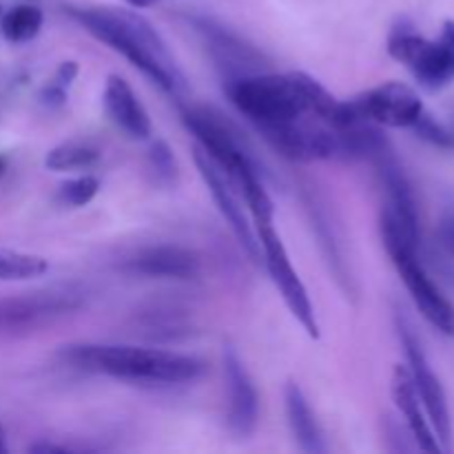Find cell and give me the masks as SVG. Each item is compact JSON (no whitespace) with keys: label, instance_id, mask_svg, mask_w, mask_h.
Masks as SVG:
<instances>
[{"label":"cell","instance_id":"cell-22","mask_svg":"<svg viewBox=\"0 0 454 454\" xmlns=\"http://www.w3.org/2000/svg\"><path fill=\"white\" fill-rule=\"evenodd\" d=\"M49 264L44 257L29 253L0 251V279H31L47 273Z\"/></svg>","mask_w":454,"mask_h":454},{"label":"cell","instance_id":"cell-13","mask_svg":"<svg viewBox=\"0 0 454 454\" xmlns=\"http://www.w3.org/2000/svg\"><path fill=\"white\" fill-rule=\"evenodd\" d=\"M222 364H224L226 399H229V417H226L229 430L235 437L247 439L255 433L257 419H260V399H257L255 384L231 346L224 348Z\"/></svg>","mask_w":454,"mask_h":454},{"label":"cell","instance_id":"cell-29","mask_svg":"<svg viewBox=\"0 0 454 454\" xmlns=\"http://www.w3.org/2000/svg\"><path fill=\"white\" fill-rule=\"evenodd\" d=\"M0 452H7V434H4L3 424H0Z\"/></svg>","mask_w":454,"mask_h":454},{"label":"cell","instance_id":"cell-18","mask_svg":"<svg viewBox=\"0 0 454 454\" xmlns=\"http://www.w3.org/2000/svg\"><path fill=\"white\" fill-rule=\"evenodd\" d=\"M393 399L395 406L399 408L402 417L406 419L408 430H411L412 439L417 442V446L424 452H443L442 443H439L437 434H434L433 426H430L428 415H426V408L421 403L419 393L415 388V381H412L411 371L403 366H397L393 372Z\"/></svg>","mask_w":454,"mask_h":454},{"label":"cell","instance_id":"cell-7","mask_svg":"<svg viewBox=\"0 0 454 454\" xmlns=\"http://www.w3.org/2000/svg\"><path fill=\"white\" fill-rule=\"evenodd\" d=\"M275 222H257L255 233L262 247V262H264L266 270L270 273V279L278 286L279 295H282L284 304L293 313V317L304 326V331L310 337L317 340L319 337V324L315 317L313 301H310L309 291H306L304 282L300 279L297 270L293 269V262L288 257L286 247H284L282 238L275 231Z\"/></svg>","mask_w":454,"mask_h":454},{"label":"cell","instance_id":"cell-30","mask_svg":"<svg viewBox=\"0 0 454 454\" xmlns=\"http://www.w3.org/2000/svg\"><path fill=\"white\" fill-rule=\"evenodd\" d=\"M3 171H4V160L0 158V173H3Z\"/></svg>","mask_w":454,"mask_h":454},{"label":"cell","instance_id":"cell-12","mask_svg":"<svg viewBox=\"0 0 454 454\" xmlns=\"http://www.w3.org/2000/svg\"><path fill=\"white\" fill-rule=\"evenodd\" d=\"M195 167H198V171H200V176H202L204 184H207L208 193L213 195V200H215L222 217H224L226 224L231 226V231L235 233L238 242L242 244L244 251L251 255V260L260 264L262 262L260 239H257V233L253 231L251 222H248L247 215H244L238 198H235L231 180L229 177H224L222 168L217 167V164L213 162V160L208 158L202 149H200V146H195Z\"/></svg>","mask_w":454,"mask_h":454},{"label":"cell","instance_id":"cell-14","mask_svg":"<svg viewBox=\"0 0 454 454\" xmlns=\"http://www.w3.org/2000/svg\"><path fill=\"white\" fill-rule=\"evenodd\" d=\"M193 25L202 34L204 43L208 44V51L215 58L217 67L224 74V80L233 78V75L262 71L264 56L255 47L244 43L238 34L217 25V22L208 20V18H193Z\"/></svg>","mask_w":454,"mask_h":454},{"label":"cell","instance_id":"cell-25","mask_svg":"<svg viewBox=\"0 0 454 454\" xmlns=\"http://www.w3.org/2000/svg\"><path fill=\"white\" fill-rule=\"evenodd\" d=\"M149 162L151 168L155 171V176L164 182H171L176 176V158H173V151L168 149V145L164 140H155L149 149Z\"/></svg>","mask_w":454,"mask_h":454},{"label":"cell","instance_id":"cell-26","mask_svg":"<svg viewBox=\"0 0 454 454\" xmlns=\"http://www.w3.org/2000/svg\"><path fill=\"white\" fill-rule=\"evenodd\" d=\"M437 238L439 244L443 247V251L450 257H454V204H446V207H443L442 217H439L437 224Z\"/></svg>","mask_w":454,"mask_h":454},{"label":"cell","instance_id":"cell-11","mask_svg":"<svg viewBox=\"0 0 454 454\" xmlns=\"http://www.w3.org/2000/svg\"><path fill=\"white\" fill-rule=\"evenodd\" d=\"M355 118L377 127L411 129L424 114V102L412 87L403 82H384L348 100Z\"/></svg>","mask_w":454,"mask_h":454},{"label":"cell","instance_id":"cell-5","mask_svg":"<svg viewBox=\"0 0 454 454\" xmlns=\"http://www.w3.org/2000/svg\"><path fill=\"white\" fill-rule=\"evenodd\" d=\"M388 53L411 69L417 82L439 91L454 80V20L443 22L442 34L434 40L424 38L402 22L390 31Z\"/></svg>","mask_w":454,"mask_h":454},{"label":"cell","instance_id":"cell-6","mask_svg":"<svg viewBox=\"0 0 454 454\" xmlns=\"http://www.w3.org/2000/svg\"><path fill=\"white\" fill-rule=\"evenodd\" d=\"M257 133L284 158L297 162H315V160H350L348 145L341 129L331 127L317 118L282 120V122L255 124Z\"/></svg>","mask_w":454,"mask_h":454},{"label":"cell","instance_id":"cell-16","mask_svg":"<svg viewBox=\"0 0 454 454\" xmlns=\"http://www.w3.org/2000/svg\"><path fill=\"white\" fill-rule=\"evenodd\" d=\"M102 105L109 120L120 131H124L133 140H149L153 133L151 118L127 80L111 74L102 93Z\"/></svg>","mask_w":454,"mask_h":454},{"label":"cell","instance_id":"cell-23","mask_svg":"<svg viewBox=\"0 0 454 454\" xmlns=\"http://www.w3.org/2000/svg\"><path fill=\"white\" fill-rule=\"evenodd\" d=\"M100 191V180L93 176H80L74 180H67L65 184L58 189V200L67 207H84L91 202Z\"/></svg>","mask_w":454,"mask_h":454},{"label":"cell","instance_id":"cell-21","mask_svg":"<svg viewBox=\"0 0 454 454\" xmlns=\"http://www.w3.org/2000/svg\"><path fill=\"white\" fill-rule=\"evenodd\" d=\"M44 16L34 4H18L3 16V35L13 44H25L34 40L43 29Z\"/></svg>","mask_w":454,"mask_h":454},{"label":"cell","instance_id":"cell-27","mask_svg":"<svg viewBox=\"0 0 454 454\" xmlns=\"http://www.w3.org/2000/svg\"><path fill=\"white\" fill-rule=\"evenodd\" d=\"M78 75V65L75 62H62L56 71V78H53V84L62 89H69V84L74 82V78Z\"/></svg>","mask_w":454,"mask_h":454},{"label":"cell","instance_id":"cell-1","mask_svg":"<svg viewBox=\"0 0 454 454\" xmlns=\"http://www.w3.org/2000/svg\"><path fill=\"white\" fill-rule=\"evenodd\" d=\"M71 16L100 43L127 58L136 69L171 96L186 91V78L162 35L145 16L118 7L71 9Z\"/></svg>","mask_w":454,"mask_h":454},{"label":"cell","instance_id":"cell-28","mask_svg":"<svg viewBox=\"0 0 454 454\" xmlns=\"http://www.w3.org/2000/svg\"><path fill=\"white\" fill-rule=\"evenodd\" d=\"M127 3L131 4V7H137V9H142V7H151V4L160 3V0H127Z\"/></svg>","mask_w":454,"mask_h":454},{"label":"cell","instance_id":"cell-24","mask_svg":"<svg viewBox=\"0 0 454 454\" xmlns=\"http://www.w3.org/2000/svg\"><path fill=\"white\" fill-rule=\"evenodd\" d=\"M411 129L421 137V140L430 142V145L439 146V149H454V133L448 131L442 122H437V120H434L433 115L426 114V111L419 115V120H417Z\"/></svg>","mask_w":454,"mask_h":454},{"label":"cell","instance_id":"cell-20","mask_svg":"<svg viewBox=\"0 0 454 454\" xmlns=\"http://www.w3.org/2000/svg\"><path fill=\"white\" fill-rule=\"evenodd\" d=\"M100 160V151L89 142H65L53 146L44 158V167L49 171H80L89 168Z\"/></svg>","mask_w":454,"mask_h":454},{"label":"cell","instance_id":"cell-10","mask_svg":"<svg viewBox=\"0 0 454 454\" xmlns=\"http://www.w3.org/2000/svg\"><path fill=\"white\" fill-rule=\"evenodd\" d=\"M82 304V291L71 286L0 300V333L35 331L44 324H51L53 319L74 313Z\"/></svg>","mask_w":454,"mask_h":454},{"label":"cell","instance_id":"cell-9","mask_svg":"<svg viewBox=\"0 0 454 454\" xmlns=\"http://www.w3.org/2000/svg\"><path fill=\"white\" fill-rule=\"evenodd\" d=\"M182 120L200 149L222 168V173H226L231 184L244 168H260L235 129H231L229 122L222 120V115L208 109H186L182 111Z\"/></svg>","mask_w":454,"mask_h":454},{"label":"cell","instance_id":"cell-15","mask_svg":"<svg viewBox=\"0 0 454 454\" xmlns=\"http://www.w3.org/2000/svg\"><path fill=\"white\" fill-rule=\"evenodd\" d=\"M371 162L377 167L381 184H384L386 195H388L386 208H390L395 217L403 224V229L419 242V211H417L415 191H412L411 180H408L399 160L395 158L393 146H386L384 151H380Z\"/></svg>","mask_w":454,"mask_h":454},{"label":"cell","instance_id":"cell-2","mask_svg":"<svg viewBox=\"0 0 454 454\" xmlns=\"http://www.w3.org/2000/svg\"><path fill=\"white\" fill-rule=\"evenodd\" d=\"M65 357L82 371L145 384H189L204 375V362L193 355L140 346L80 344L69 346Z\"/></svg>","mask_w":454,"mask_h":454},{"label":"cell","instance_id":"cell-17","mask_svg":"<svg viewBox=\"0 0 454 454\" xmlns=\"http://www.w3.org/2000/svg\"><path fill=\"white\" fill-rule=\"evenodd\" d=\"M124 269L129 273L164 279H191L200 273V260L184 247H149L129 257Z\"/></svg>","mask_w":454,"mask_h":454},{"label":"cell","instance_id":"cell-3","mask_svg":"<svg viewBox=\"0 0 454 454\" xmlns=\"http://www.w3.org/2000/svg\"><path fill=\"white\" fill-rule=\"evenodd\" d=\"M381 239H384V247L388 251L390 260H393L395 269L399 270V278L406 284L408 293L415 300L419 313L437 328L439 333H443L446 337H454V304L442 293V288L434 284V279L426 273V269L421 266L419 257H417V242L406 229H403L402 222L395 217V213L390 208L384 207L381 211Z\"/></svg>","mask_w":454,"mask_h":454},{"label":"cell","instance_id":"cell-4","mask_svg":"<svg viewBox=\"0 0 454 454\" xmlns=\"http://www.w3.org/2000/svg\"><path fill=\"white\" fill-rule=\"evenodd\" d=\"M226 93L239 114L255 124L282 122L306 115L304 98L297 84L295 71L291 74H242L226 78Z\"/></svg>","mask_w":454,"mask_h":454},{"label":"cell","instance_id":"cell-19","mask_svg":"<svg viewBox=\"0 0 454 454\" xmlns=\"http://www.w3.org/2000/svg\"><path fill=\"white\" fill-rule=\"evenodd\" d=\"M286 415L288 426H291V433L300 450L309 454L326 452V443H324L317 419H315L313 411H310L309 399L304 397L300 386L293 384V381L286 386Z\"/></svg>","mask_w":454,"mask_h":454},{"label":"cell","instance_id":"cell-8","mask_svg":"<svg viewBox=\"0 0 454 454\" xmlns=\"http://www.w3.org/2000/svg\"><path fill=\"white\" fill-rule=\"evenodd\" d=\"M397 331H399V340H402L403 344V350H406L408 371H411L412 381H415V388L417 393H419L421 403H424L426 415H428L430 419V426H433L434 434H437L443 450L452 452L454 430H452V417H450V406H448L446 390H443L437 372H434L433 366H430L428 357H426V350L424 346H421L419 337H417L415 328H412L403 317H397Z\"/></svg>","mask_w":454,"mask_h":454}]
</instances>
